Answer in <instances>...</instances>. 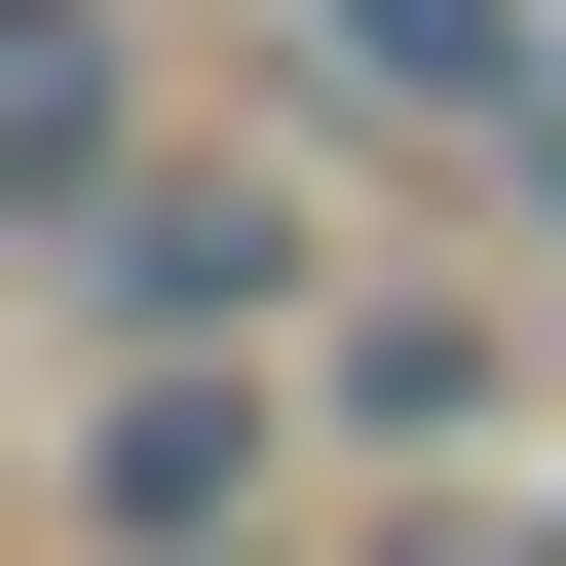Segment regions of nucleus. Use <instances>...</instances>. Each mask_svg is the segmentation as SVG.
<instances>
[{"instance_id": "20e7f679", "label": "nucleus", "mask_w": 566, "mask_h": 566, "mask_svg": "<svg viewBox=\"0 0 566 566\" xmlns=\"http://www.w3.org/2000/svg\"><path fill=\"white\" fill-rule=\"evenodd\" d=\"M491 378H528L491 303H378V264H340V303H303V416H340L378 491H416V453H491Z\"/></svg>"}, {"instance_id": "39448f33", "label": "nucleus", "mask_w": 566, "mask_h": 566, "mask_svg": "<svg viewBox=\"0 0 566 566\" xmlns=\"http://www.w3.org/2000/svg\"><path fill=\"white\" fill-rule=\"evenodd\" d=\"M151 151V0H0V227H76Z\"/></svg>"}, {"instance_id": "f03ea898", "label": "nucleus", "mask_w": 566, "mask_h": 566, "mask_svg": "<svg viewBox=\"0 0 566 566\" xmlns=\"http://www.w3.org/2000/svg\"><path fill=\"white\" fill-rule=\"evenodd\" d=\"M39 264H76L114 340H303V303H340V189H264V151H114Z\"/></svg>"}, {"instance_id": "f257e3e1", "label": "nucleus", "mask_w": 566, "mask_h": 566, "mask_svg": "<svg viewBox=\"0 0 566 566\" xmlns=\"http://www.w3.org/2000/svg\"><path fill=\"white\" fill-rule=\"evenodd\" d=\"M39 491H76V528H114V566H227V528H264V491H303V340H114V378H76V453H39Z\"/></svg>"}, {"instance_id": "7ed1b4c3", "label": "nucleus", "mask_w": 566, "mask_h": 566, "mask_svg": "<svg viewBox=\"0 0 566 566\" xmlns=\"http://www.w3.org/2000/svg\"><path fill=\"white\" fill-rule=\"evenodd\" d=\"M264 76H303L340 151H416V189H528V76H566V0H264Z\"/></svg>"}, {"instance_id": "423d86ee", "label": "nucleus", "mask_w": 566, "mask_h": 566, "mask_svg": "<svg viewBox=\"0 0 566 566\" xmlns=\"http://www.w3.org/2000/svg\"><path fill=\"white\" fill-rule=\"evenodd\" d=\"M491 227H528V264H566V76H528V189H491Z\"/></svg>"}, {"instance_id": "0eeeda50", "label": "nucleus", "mask_w": 566, "mask_h": 566, "mask_svg": "<svg viewBox=\"0 0 566 566\" xmlns=\"http://www.w3.org/2000/svg\"><path fill=\"white\" fill-rule=\"evenodd\" d=\"M416 566H566V491H491V528H416Z\"/></svg>"}, {"instance_id": "6e6552de", "label": "nucleus", "mask_w": 566, "mask_h": 566, "mask_svg": "<svg viewBox=\"0 0 566 566\" xmlns=\"http://www.w3.org/2000/svg\"><path fill=\"white\" fill-rule=\"evenodd\" d=\"M227 566H264V528H227Z\"/></svg>"}]
</instances>
